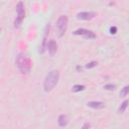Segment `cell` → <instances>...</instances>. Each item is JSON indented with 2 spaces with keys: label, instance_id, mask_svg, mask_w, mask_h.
I'll use <instances>...</instances> for the list:
<instances>
[{
  "label": "cell",
  "instance_id": "cell-1",
  "mask_svg": "<svg viewBox=\"0 0 129 129\" xmlns=\"http://www.w3.org/2000/svg\"><path fill=\"white\" fill-rule=\"evenodd\" d=\"M15 63H16V67L21 74H28L31 70V64H32L31 59L24 52L18 53V55L16 56Z\"/></svg>",
  "mask_w": 129,
  "mask_h": 129
},
{
  "label": "cell",
  "instance_id": "cell-2",
  "mask_svg": "<svg viewBox=\"0 0 129 129\" xmlns=\"http://www.w3.org/2000/svg\"><path fill=\"white\" fill-rule=\"evenodd\" d=\"M59 80V73L56 70L50 71L44 78V82H43V89L45 92H50L57 84Z\"/></svg>",
  "mask_w": 129,
  "mask_h": 129
},
{
  "label": "cell",
  "instance_id": "cell-3",
  "mask_svg": "<svg viewBox=\"0 0 129 129\" xmlns=\"http://www.w3.org/2000/svg\"><path fill=\"white\" fill-rule=\"evenodd\" d=\"M68 16L67 15H60L58 17V19L56 20V24H55V28H56V33L58 37L63 36L67 27H68Z\"/></svg>",
  "mask_w": 129,
  "mask_h": 129
},
{
  "label": "cell",
  "instance_id": "cell-4",
  "mask_svg": "<svg viewBox=\"0 0 129 129\" xmlns=\"http://www.w3.org/2000/svg\"><path fill=\"white\" fill-rule=\"evenodd\" d=\"M16 14H17V16H16V19H15V21H14V27H15V28H18V27L20 26L22 20H23L24 17H25L24 4H23V2H21V1H19V2L17 3V5H16Z\"/></svg>",
  "mask_w": 129,
  "mask_h": 129
},
{
  "label": "cell",
  "instance_id": "cell-5",
  "mask_svg": "<svg viewBox=\"0 0 129 129\" xmlns=\"http://www.w3.org/2000/svg\"><path fill=\"white\" fill-rule=\"evenodd\" d=\"M73 34H75V35H82V36H84L85 38H89V39H91V38H96V34H95L93 31L88 30V29H85V28H79V29L75 30V31L73 32Z\"/></svg>",
  "mask_w": 129,
  "mask_h": 129
},
{
  "label": "cell",
  "instance_id": "cell-6",
  "mask_svg": "<svg viewBox=\"0 0 129 129\" xmlns=\"http://www.w3.org/2000/svg\"><path fill=\"white\" fill-rule=\"evenodd\" d=\"M96 16V12L94 11H83L77 14V18L80 20H91Z\"/></svg>",
  "mask_w": 129,
  "mask_h": 129
},
{
  "label": "cell",
  "instance_id": "cell-7",
  "mask_svg": "<svg viewBox=\"0 0 129 129\" xmlns=\"http://www.w3.org/2000/svg\"><path fill=\"white\" fill-rule=\"evenodd\" d=\"M46 48H47L49 54H50L51 56H53V55L55 54L56 50H57V44H56L55 40H54V39H50V40L47 42V44H46Z\"/></svg>",
  "mask_w": 129,
  "mask_h": 129
},
{
  "label": "cell",
  "instance_id": "cell-8",
  "mask_svg": "<svg viewBox=\"0 0 129 129\" xmlns=\"http://www.w3.org/2000/svg\"><path fill=\"white\" fill-rule=\"evenodd\" d=\"M49 24H47L46 26H45V29H44V35H43V38H42V43H41V46H40V48H39V52L40 53H43L44 52V50H45V48H46V44H47V42H46V38H47V34H48V31H49Z\"/></svg>",
  "mask_w": 129,
  "mask_h": 129
},
{
  "label": "cell",
  "instance_id": "cell-9",
  "mask_svg": "<svg viewBox=\"0 0 129 129\" xmlns=\"http://www.w3.org/2000/svg\"><path fill=\"white\" fill-rule=\"evenodd\" d=\"M87 105L93 109H103L105 107V104L103 102H99V101H91V102H88Z\"/></svg>",
  "mask_w": 129,
  "mask_h": 129
},
{
  "label": "cell",
  "instance_id": "cell-10",
  "mask_svg": "<svg viewBox=\"0 0 129 129\" xmlns=\"http://www.w3.org/2000/svg\"><path fill=\"white\" fill-rule=\"evenodd\" d=\"M57 123H58V125L60 127L67 126V124H68V117H67V115H63V114L59 115V117L57 119Z\"/></svg>",
  "mask_w": 129,
  "mask_h": 129
},
{
  "label": "cell",
  "instance_id": "cell-11",
  "mask_svg": "<svg viewBox=\"0 0 129 129\" xmlns=\"http://www.w3.org/2000/svg\"><path fill=\"white\" fill-rule=\"evenodd\" d=\"M127 107H128V100H125V101L121 104V106L119 107L118 112H119V113H124V112H125V110L127 109Z\"/></svg>",
  "mask_w": 129,
  "mask_h": 129
},
{
  "label": "cell",
  "instance_id": "cell-12",
  "mask_svg": "<svg viewBox=\"0 0 129 129\" xmlns=\"http://www.w3.org/2000/svg\"><path fill=\"white\" fill-rule=\"evenodd\" d=\"M85 90V86L83 85H75L73 88H72V91L77 93V92H81V91H84Z\"/></svg>",
  "mask_w": 129,
  "mask_h": 129
},
{
  "label": "cell",
  "instance_id": "cell-13",
  "mask_svg": "<svg viewBox=\"0 0 129 129\" xmlns=\"http://www.w3.org/2000/svg\"><path fill=\"white\" fill-rule=\"evenodd\" d=\"M128 92H129V86H125V87L121 90V92H120V96H121V97H126L127 94H128Z\"/></svg>",
  "mask_w": 129,
  "mask_h": 129
},
{
  "label": "cell",
  "instance_id": "cell-14",
  "mask_svg": "<svg viewBox=\"0 0 129 129\" xmlns=\"http://www.w3.org/2000/svg\"><path fill=\"white\" fill-rule=\"evenodd\" d=\"M104 89L105 90H108V91H114L116 89V85H113V84H107L104 86Z\"/></svg>",
  "mask_w": 129,
  "mask_h": 129
},
{
  "label": "cell",
  "instance_id": "cell-15",
  "mask_svg": "<svg viewBox=\"0 0 129 129\" xmlns=\"http://www.w3.org/2000/svg\"><path fill=\"white\" fill-rule=\"evenodd\" d=\"M97 64H98V62H97V61H95V60H93V61L88 62V63L86 64V68H87V69H92V68H95Z\"/></svg>",
  "mask_w": 129,
  "mask_h": 129
},
{
  "label": "cell",
  "instance_id": "cell-16",
  "mask_svg": "<svg viewBox=\"0 0 129 129\" xmlns=\"http://www.w3.org/2000/svg\"><path fill=\"white\" fill-rule=\"evenodd\" d=\"M117 32V27L116 26H111L110 27V33L111 34H115Z\"/></svg>",
  "mask_w": 129,
  "mask_h": 129
},
{
  "label": "cell",
  "instance_id": "cell-17",
  "mask_svg": "<svg viewBox=\"0 0 129 129\" xmlns=\"http://www.w3.org/2000/svg\"><path fill=\"white\" fill-rule=\"evenodd\" d=\"M90 127H91V124H90V123H88V122H86V123L83 125L82 129H89Z\"/></svg>",
  "mask_w": 129,
  "mask_h": 129
},
{
  "label": "cell",
  "instance_id": "cell-18",
  "mask_svg": "<svg viewBox=\"0 0 129 129\" xmlns=\"http://www.w3.org/2000/svg\"><path fill=\"white\" fill-rule=\"evenodd\" d=\"M77 70H78V71H82V68H81V67H77Z\"/></svg>",
  "mask_w": 129,
  "mask_h": 129
}]
</instances>
